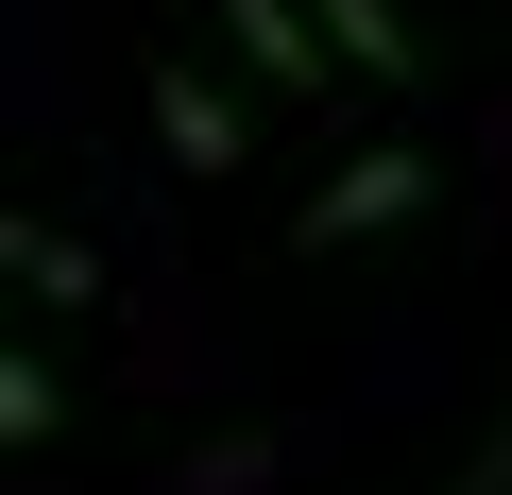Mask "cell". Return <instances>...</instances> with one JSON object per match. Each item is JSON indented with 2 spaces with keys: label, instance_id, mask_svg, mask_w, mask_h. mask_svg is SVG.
<instances>
[{
  "label": "cell",
  "instance_id": "obj_1",
  "mask_svg": "<svg viewBox=\"0 0 512 495\" xmlns=\"http://www.w3.org/2000/svg\"><path fill=\"white\" fill-rule=\"evenodd\" d=\"M410 205H427V154H410V137L342 154V171L308 188V257H342V239H376V222H410Z\"/></svg>",
  "mask_w": 512,
  "mask_h": 495
},
{
  "label": "cell",
  "instance_id": "obj_7",
  "mask_svg": "<svg viewBox=\"0 0 512 495\" xmlns=\"http://www.w3.org/2000/svg\"><path fill=\"white\" fill-rule=\"evenodd\" d=\"M444 495H512V427H495V461H478V478H444Z\"/></svg>",
  "mask_w": 512,
  "mask_h": 495
},
{
  "label": "cell",
  "instance_id": "obj_6",
  "mask_svg": "<svg viewBox=\"0 0 512 495\" xmlns=\"http://www.w3.org/2000/svg\"><path fill=\"white\" fill-rule=\"evenodd\" d=\"M52 427H69V376L18 342V359H0V444H52Z\"/></svg>",
  "mask_w": 512,
  "mask_h": 495
},
{
  "label": "cell",
  "instance_id": "obj_5",
  "mask_svg": "<svg viewBox=\"0 0 512 495\" xmlns=\"http://www.w3.org/2000/svg\"><path fill=\"white\" fill-rule=\"evenodd\" d=\"M325 35H342V69H359V86H427V35L393 18V0H325Z\"/></svg>",
  "mask_w": 512,
  "mask_h": 495
},
{
  "label": "cell",
  "instance_id": "obj_2",
  "mask_svg": "<svg viewBox=\"0 0 512 495\" xmlns=\"http://www.w3.org/2000/svg\"><path fill=\"white\" fill-rule=\"evenodd\" d=\"M154 154H171V171H239V103H222L188 52H154Z\"/></svg>",
  "mask_w": 512,
  "mask_h": 495
},
{
  "label": "cell",
  "instance_id": "obj_3",
  "mask_svg": "<svg viewBox=\"0 0 512 495\" xmlns=\"http://www.w3.org/2000/svg\"><path fill=\"white\" fill-rule=\"evenodd\" d=\"M205 18L239 35V69H274V86H325V52H342L325 0H205Z\"/></svg>",
  "mask_w": 512,
  "mask_h": 495
},
{
  "label": "cell",
  "instance_id": "obj_4",
  "mask_svg": "<svg viewBox=\"0 0 512 495\" xmlns=\"http://www.w3.org/2000/svg\"><path fill=\"white\" fill-rule=\"evenodd\" d=\"M0 257H18V291H35V308H86V291H103V257H86L52 205H18V222H0Z\"/></svg>",
  "mask_w": 512,
  "mask_h": 495
}]
</instances>
